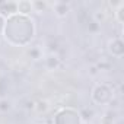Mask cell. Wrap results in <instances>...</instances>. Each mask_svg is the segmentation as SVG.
Returning a JSON list of instances; mask_svg holds the SVG:
<instances>
[{"instance_id":"obj_1","label":"cell","mask_w":124,"mask_h":124,"mask_svg":"<svg viewBox=\"0 0 124 124\" xmlns=\"http://www.w3.org/2000/svg\"><path fill=\"white\" fill-rule=\"evenodd\" d=\"M54 124H82V118L73 108H61L54 117Z\"/></svg>"},{"instance_id":"obj_2","label":"cell","mask_w":124,"mask_h":124,"mask_svg":"<svg viewBox=\"0 0 124 124\" xmlns=\"http://www.w3.org/2000/svg\"><path fill=\"white\" fill-rule=\"evenodd\" d=\"M92 101L95 104H101V105L112 102V89L105 83L96 85L92 91Z\"/></svg>"},{"instance_id":"obj_3","label":"cell","mask_w":124,"mask_h":124,"mask_svg":"<svg viewBox=\"0 0 124 124\" xmlns=\"http://www.w3.org/2000/svg\"><path fill=\"white\" fill-rule=\"evenodd\" d=\"M108 50L112 55L115 57H121L123 53H124V44L120 38H115L112 41H109V45H108Z\"/></svg>"},{"instance_id":"obj_4","label":"cell","mask_w":124,"mask_h":124,"mask_svg":"<svg viewBox=\"0 0 124 124\" xmlns=\"http://www.w3.org/2000/svg\"><path fill=\"white\" fill-rule=\"evenodd\" d=\"M60 64H61V61H60V58H58V55H55V54H48L45 58H44V66L48 69V70H55V69H58L60 67Z\"/></svg>"},{"instance_id":"obj_5","label":"cell","mask_w":124,"mask_h":124,"mask_svg":"<svg viewBox=\"0 0 124 124\" xmlns=\"http://www.w3.org/2000/svg\"><path fill=\"white\" fill-rule=\"evenodd\" d=\"M0 13H2L3 16L5 15H9V16H12V15H15V13H18V6H16V3H13V2H3V5L0 6Z\"/></svg>"},{"instance_id":"obj_6","label":"cell","mask_w":124,"mask_h":124,"mask_svg":"<svg viewBox=\"0 0 124 124\" xmlns=\"http://www.w3.org/2000/svg\"><path fill=\"white\" fill-rule=\"evenodd\" d=\"M53 8H54V12L57 13V16H60V18H64L70 10V6L66 2H55Z\"/></svg>"},{"instance_id":"obj_7","label":"cell","mask_w":124,"mask_h":124,"mask_svg":"<svg viewBox=\"0 0 124 124\" xmlns=\"http://www.w3.org/2000/svg\"><path fill=\"white\" fill-rule=\"evenodd\" d=\"M16 6H18V13H21V15L28 16L32 12V2H28V0H22V2L16 3Z\"/></svg>"},{"instance_id":"obj_8","label":"cell","mask_w":124,"mask_h":124,"mask_svg":"<svg viewBox=\"0 0 124 124\" xmlns=\"http://www.w3.org/2000/svg\"><path fill=\"white\" fill-rule=\"evenodd\" d=\"M34 109H35V112H38V114H45V112H48V109H50V104H48V101H45V99H39V101H37V102L34 104Z\"/></svg>"},{"instance_id":"obj_9","label":"cell","mask_w":124,"mask_h":124,"mask_svg":"<svg viewBox=\"0 0 124 124\" xmlns=\"http://www.w3.org/2000/svg\"><path fill=\"white\" fill-rule=\"evenodd\" d=\"M114 118H115V111L109 109L108 112H105V115H104V118H102V123H101V124H112Z\"/></svg>"},{"instance_id":"obj_10","label":"cell","mask_w":124,"mask_h":124,"mask_svg":"<svg viewBox=\"0 0 124 124\" xmlns=\"http://www.w3.org/2000/svg\"><path fill=\"white\" fill-rule=\"evenodd\" d=\"M79 115H80V118H82V120L89 121V120H92V117H93V109L85 108V109H82V111L79 112Z\"/></svg>"},{"instance_id":"obj_11","label":"cell","mask_w":124,"mask_h":124,"mask_svg":"<svg viewBox=\"0 0 124 124\" xmlns=\"http://www.w3.org/2000/svg\"><path fill=\"white\" fill-rule=\"evenodd\" d=\"M28 54H29V57H31L32 60H39V58H41V50H39L38 47H32V48L28 51Z\"/></svg>"},{"instance_id":"obj_12","label":"cell","mask_w":124,"mask_h":124,"mask_svg":"<svg viewBox=\"0 0 124 124\" xmlns=\"http://www.w3.org/2000/svg\"><path fill=\"white\" fill-rule=\"evenodd\" d=\"M10 107H12V102H10L9 99H6V98L0 99V111L6 112V111H9V109H10Z\"/></svg>"},{"instance_id":"obj_13","label":"cell","mask_w":124,"mask_h":124,"mask_svg":"<svg viewBox=\"0 0 124 124\" xmlns=\"http://www.w3.org/2000/svg\"><path fill=\"white\" fill-rule=\"evenodd\" d=\"M47 8V5L44 2H32V10L35 12H42Z\"/></svg>"},{"instance_id":"obj_14","label":"cell","mask_w":124,"mask_h":124,"mask_svg":"<svg viewBox=\"0 0 124 124\" xmlns=\"http://www.w3.org/2000/svg\"><path fill=\"white\" fill-rule=\"evenodd\" d=\"M123 12H124V5H121V6L117 9V12H115V15H117V19H118V22H120V23H123V22H124Z\"/></svg>"},{"instance_id":"obj_15","label":"cell","mask_w":124,"mask_h":124,"mask_svg":"<svg viewBox=\"0 0 124 124\" xmlns=\"http://www.w3.org/2000/svg\"><path fill=\"white\" fill-rule=\"evenodd\" d=\"M5 25H6V18L0 13V35H2L3 31H5Z\"/></svg>"},{"instance_id":"obj_16","label":"cell","mask_w":124,"mask_h":124,"mask_svg":"<svg viewBox=\"0 0 124 124\" xmlns=\"http://www.w3.org/2000/svg\"><path fill=\"white\" fill-rule=\"evenodd\" d=\"M93 18H95V22H98V23H99V21L102 22V21L105 19V15H104V12H96V13L93 15Z\"/></svg>"},{"instance_id":"obj_17","label":"cell","mask_w":124,"mask_h":124,"mask_svg":"<svg viewBox=\"0 0 124 124\" xmlns=\"http://www.w3.org/2000/svg\"><path fill=\"white\" fill-rule=\"evenodd\" d=\"M98 28H99V23H98V22H95V21H92V22L89 23V29H91V31H96Z\"/></svg>"},{"instance_id":"obj_18","label":"cell","mask_w":124,"mask_h":124,"mask_svg":"<svg viewBox=\"0 0 124 124\" xmlns=\"http://www.w3.org/2000/svg\"><path fill=\"white\" fill-rule=\"evenodd\" d=\"M98 73V67L96 66H92L91 67V75H96Z\"/></svg>"}]
</instances>
